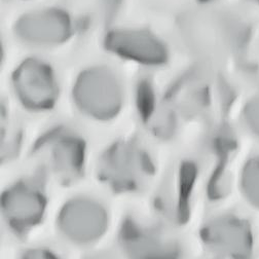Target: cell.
<instances>
[{"label": "cell", "mask_w": 259, "mask_h": 259, "mask_svg": "<svg viewBox=\"0 0 259 259\" xmlns=\"http://www.w3.org/2000/svg\"><path fill=\"white\" fill-rule=\"evenodd\" d=\"M75 94L82 108L101 115L112 113L120 100L116 81L103 70L84 73L77 81Z\"/></svg>", "instance_id": "1"}, {"label": "cell", "mask_w": 259, "mask_h": 259, "mask_svg": "<svg viewBox=\"0 0 259 259\" xmlns=\"http://www.w3.org/2000/svg\"><path fill=\"white\" fill-rule=\"evenodd\" d=\"M71 30L69 16L57 9L27 14L17 24L20 36L32 42L55 44L66 39Z\"/></svg>", "instance_id": "2"}, {"label": "cell", "mask_w": 259, "mask_h": 259, "mask_svg": "<svg viewBox=\"0 0 259 259\" xmlns=\"http://www.w3.org/2000/svg\"><path fill=\"white\" fill-rule=\"evenodd\" d=\"M107 45L113 52L142 63L161 64L167 60L164 45L145 31L112 32Z\"/></svg>", "instance_id": "3"}, {"label": "cell", "mask_w": 259, "mask_h": 259, "mask_svg": "<svg viewBox=\"0 0 259 259\" xmlns=\"http://www.w3.org/2000/svg\"><path fill=\"white\" fill-rule=\"evenodd\" d=\"M16 85L21 98L32 106H47L55 98L56 88L50 69L34 60L26 62L19 69Z\"/></svg>", "instance_id": "4"}, {"label": "cell", "mask_w": 259, "mask_h": 259, "mask_svg": "<svg viewBox=\"0 0 259 259\" xmlns=\"http://www.w3.org/2000/svg\"><path fill=\"white\" fill-rule=\"evenodd\" d=\"M209 242L214 248L232 256L249 255L252 241L248 226L241 220L228 219L209 230Z\"/></svg>", "instance_id": "5"}, {"label": "cell", "mask_w": 259, "mask_h": 259, "mask_svg": "<svg viewBox=\"0 0 259 259\" xmlns=\"http://www.w3.org/2000/svg\"><path fill=\"white\" fill-rule=\"evenodd\" d=\"M242 186L249 202L259 208V157L247 164L242 177Z\"/></svg>", "instance_id": "6"}, {"label": "cell", "mask_w": 259, "mask_h": 259, "mask_svg": "<svg viewBox=\"0 0 259 259\" xmlns=\"http://www.w3.org/2000/svg\"><path fill=\"white\" fill-rule=\"evenodd\" d=\"M67 9L82 18L105 14L113 8L115 0H65Z\"/></svg>", "instance_id": "7"}, {"label": "cell", "mask_w": 259, "mask_h": 259, "mask_svg": "<svg viewBox=\"0 0 259 259\" xmlns=\"http://www.w3.org/2000/svg\"><path fill=\"white\" fill-rule=\"evenodd\" d=\"M244 114L250 130L259 135V97L253 98L246 105Z\"/></svg>", "instance_id": "8"}, {"label": "cell", "mask_w": 259, "mask_h": 259, "mask_svg": "<svg viewBox=\"0 0 259 259\" xmlns=\"http://www.w3.org/2000/svg\"><path fill=\"white\" fill-rule=\"evenodd\" d=\"M252 2H254V3H256L257 5H259V0H252Z\"/></svg>", "instance_id": "9"}, {"label": "cell", "mask_w": 259, "mask_h": 259, "mask_svg": "<svg viewBox=\"0 0 259 259\" xmlns=\"http://www.w3.org/2000/svg\"><path fill=\"white\" fill-rule=\"evenodd\" d=\"M201 2H211V0H201Z\"/></svg>", "instance_id": "10"}]
</instances>
